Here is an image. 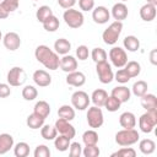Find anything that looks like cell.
Masks as SVG:
<instances>
[{
    "instance_id": "6da1fadb",
    "label": "cell",
    "mask_w": 157,
    "mask_h": 157,
    "mask_svg": "<svg viewBox=\"0 0 157 157\" xmlns=\"http://www.w3.org/2000/svg\"><path fill=\"white\" fill-rule=\"evenodd\" d=\"M34 56L44 67L49 70H56L59 67L60 59L58 54L47 45H38L34 50Z\"/></svg>"
},
{
    "instance_id": "7a4b0ae2",
    "label": "cell",
    "mask_w": 157,
    "mask_h": 157,
    "mask_svg": "<svg viewBox=\"0 0 157 157\" xmlns=\"http://www.w3.org/2000/svg\"><path fill=\"white\" fill-rule=\"evenodd\" d=\"M123 31V23L121 21H114L109 25V27L107 29H104L103 34H102V38H103V42L108 45H113L118 42V38L120 36Z\"/></svg>"
},
{
    "instance_id": "3957f363",
    "label": "cell",
    "mask_w": 157,
    "mask_h": 157,
    "mask_svg": "<svg viewBox=\"0 0 157 157\" xmlns=\"http://www.w3.org/2000/svg\"><path fill=\"white\" fill-rule=\"evenodd\" d=\"M156 125H157V109L146 110V113H144L139 119L140 130L145 134H150Z\"/></svg>"
},
{
    "instance_id": "277c9868",
    "label": "cell",
    "mask_w": 157,
    "mask_h": 157,
    "mask_svg": "<svg viewBox=\"0 0 157 157\" xmlns=\"http://www.w3.org/2000/svg\"><path fill=\"white\" fill-rule=\"evenodd\" d=\"M139 132L132 129H123L115 134V142L120 146H131L139 141Z\"/></svg>"
},
{
    "instance_id": "5b68a950",
    "label": "cell",
    "mask_w": 157,
    "mask_h": 157,
    "mask_svg": "<svg viewBox=\"0 0 157 157\" xmlns=\"http://www.w3.org/2000/svg\"><path fill=\"white\" fill-rule=\"evenodd\" d=\"M63 18H64L65 23L71 28H80L83 25V21H85L83 13L78 10L72 9V7L65 10V12L63 15Z\"/></svg>"
},
{
    "instance_id": "8992f818",
    "label": "cell",
    "mask_w": 157,
    "mask_h": 157,
    "mask_svg": "<svg viewBox=\"0 0 157 157\" xmlns=\"http://www.w3.org/2000/svg\"><path fill=\"white\" fill-rule=\"evenodd\" d=\"M96 71L98 75V80L102 83H110L114 80V74L112 70V66L108 64V61H101L96 63Z\"/></svg>"
},
{
    "instance_id": "52a82bcc",
    "label": "cell",
    "mask_w": 157,
    "mask_h": 157,
    "mask_svg": "<svg viewBox=\"0 0 157 157\" xmlns=\"http://www.w3.org/2000/svg\"><path fill=\"white\" fill-rule=\"evenodd\" d=\"M86 117H87V123H88L90 128L97 129V128H101L103 125L104 117H103V112H102L101 107L94 105V107L88 108Z\"/></svg>"
},
{
    "instance_id": "ba28073f",
    "label": "cell",
    "mask_w": 157,
    "mask_h": 157,
    "mask_svg": "<svg viewBox=\"0 0 157 157\" xmlns=\"http://www.w3.org/2000/svg\"><path fill=\"white\" fill-rule=\"evenodd\" d=\"M109 59L112 61V64L115 67H124L125 64L128 63V55L125 53L124 49H121L120 47H113L109 50Z\"/></svg>"
},
{
    "instance_id": "9c48e42d",
    "label": "cell",
    "mask_w": 157,
    "mask_h": 157,
    "mask_svg": "<svg viewBox=\"0 0 157 157\" xmlns=\"http://www.w3.org/2000/svg\"><path fill=\"white\" fill-rule=\"evenodd\" d=\"M7 82L10 86L17 87L21 86L25 81H26V72L22 67L20 66H15L12 69H10V71L7 72Z\"/></svg>"
},
{
    "instance_id": "30bf717a",
    "label": "cell",
    "mask_w": 157,
    "mask_h": 157,
    "mask_svg": "<svg viewBox=\"0 0 157 157\" xmlns=\"http://www.w3.org/2000/svg\"><path fill=\"white\" fill-rule=\"evenodd\" d=\"M71 104L78 110H85L90 105V97L85 91H76L71 96Z\"/></svg>"
},
{
    "instance_id": "8fae6325",
    "label": "cell",
    "mask_w": 157,
    "mask_h": 157,
    "mask_svg": "<svg viewBox=\"0 0 157 157\" xmlns=\"http://www.w3.org/2000/svg\"><path fill=\"white\" fill-rule=\"evenodd\" d=\"M55 129H56V131H58L60 135H65V136H67L70 140H71L72 137H75V134H76L75 128L70 124V121H67V120H65V119L59 118V119L55 121Z\"/></svg>"
},
{
    "instance_id": "7c38bea8",
    "label": "cell",
    "mask_w": 157,
    "mask_h": 157,
    "mask_svg": "<svg viewBox=\"0 0 157 157\" xmlns=\"http://www.w3.org/2000/svg\"><path fill=\"white\" fill-rule=\"evenodd\" d=\"M2 42H4L5 48H6L7 50H11V52L18 49L20 45H21L20 36H18L17 33H15V32H9V33H6V34L4 36V38H2Z\"/></svg>"
},
{
    "instance_id": "4fadbf2b",
    "label": "cell",
    "mask_w": 157,
    "mask_h": 157,
    "mask_svg": "<svg viewBox=\"0 0 157 157\" xmlns=\"http://www.w3.org/2000/svg\"><path fill=\"white\" fill-rule=\"evenodd\" d=\"M110 17V12L109 10L105 7V6H97L93 12H92V18L96 23H99V25H103V23H107L108 20Z\"/></svg>"
},
{
    "instance_id": "5bb4252c",
    "label": "cell",
    "mask_w": 157,
    "mask_h": 157,
    "mask_svg": "<svg viewBox=\"0 0 157 157\" xmlns=\"http://www.w3.org/2000/svg\"><path fill=\"white\" fill-rule=\"evenodd\" d=\"M86 82V76L83 72L81 71H72V72H69L67 76H66V83L70 85V86H74V87H81L83 86Z\"/></svg>"
},
{
    "instance_id": "9a60e30c",
    "label": "cell",
    "mask_w": 157,
    "mask_h": 157,
    "mask_svg": "<svg viewBox=\"0 0 157 157\" xmlns=\"http://www.w3.org/2000/svg\"><path fill=\"white\" fill-rule=\"evenodd\" d=\"M33 81L39 87H47L52 83V76L45 70H36L33 72Z\"/></svg>"
},
{
    "instance_id": "2e32d148",
    "label": "cell",
    "mask_w": 157,
    "mask_h": 157,
    "mask_svg": "<svg viewBox=\"0 0 157 157\" xmlns=\"http://www.w3.org/2000/svg\"><path fill=\"white\" fill-rule=\"evenodd\" d=\"M59 67L65 71V72H72L77 69V60L71 56V55H64L61 59H60V63H59Z\"/></svg>"
},
{
    "instance_id": "e0dca14e",
    "label": "cell",
    "mask_w": 157,
    "mask_h": 157,
    "mask_svg": "<svg viewBox=\"0 0 157 157\" xmlns=\"http://www.w3.org/2000/svg\"><path fill=\"white\" fill-rule=\"evenodd\" d=\"M113 97H115L120 103H125L130 99V96H131V92L128 87L125 86H117L112 90V94Z\"/></svg>"
},
{
    "instance_id": "ac0fdd59",
    "label": "cell",
    "mask_w": 157,
    "mask_h": 157,
    "mask_svg": "<svg viewBox=\"0 0 157 157\" xmlns=\"http://www.w3.org/2000/svg\"><path fill=\"white\" fill-rule=\"evenodd\" d=\"M128 6L124 2H117L112 7V16L114 17L115 21H123L128 17Z\"/></svg>"
},
{
    "instance_id": "d6986e66",
    "label": "cell",
    "mask_w": 157,
    "mask_h": 157,
    "mask_svg": "<svg viewBox=\"0 0 157 157\" xmlns=\"http://www.w3.org/2000/svg\"><path fill=\"white\" fill-rule=\"evenodd\" d=\"M140 17L146 21V22H151L152 20H155L156 17V6L151 5V4H145L141 6L140 9Z\"/></svg>"
},
{
    "instance_id": "ffe728a7",
    "label": "cell",
    "mask_w": 157,
    "mask_h": 157,
    "mask_svg": "<svg viewBox=\"0 0 157 157\" xmlns=\"http://www.w3.org/2000/svg\"><path fill=\"white\" fill-rule=\"evenodd\" d=\"M119 124L124 129H132L136 125V118L131 112H124L119 117Z\"/></svg>"
},
{
    "instance_id": "44dd1931",
    "label": "cell",
    "mask_w": 157,
    "mask_h": 157,
    "mask_svg": "<svg viewBox=\"0 0 157 157\" xmlns=\"http://www.w3.org/2000/svg\"><path fill=\"white\" fill-rule=\"evenodd\" d=\"M13 147V137L10 134H0V155H5Z\"/></svg>"
},
{
    "instance_id": "7402d4cb",
    "label": "cell",
    "mask_w": 157,
    "mask_h": 157,
    "mask_svg": "<svg viewBox=\"0 0 157 157\" xmlns=\"http://www.w3.org/2000/svg\"><path fill=\"white\" fill-rule=\"evenodd\" d=\"M54 49H55L56 54L66 55L70 52V49H71V43L67 39H65V38H59L54 43Z\"/></svg>"
},
{
    "instance_id": "603a6c76",
    "label": "cell",
    "mask_w": 157,
    "mask_h": 157,
    "mask_svg": "<svg viewBox=\"0 0 157 157\" xmlns=\"http://www.w3.org/2000/svg\"><path fill=\"white\" fill-rule=\"evenodd\" d=\"M140 98H141V105L146 110L157 109V98H156L155 94H152V93H145Z\"/></svg>"
},
{
    "instance_id": "cb8c5ba5",
    "label": "cell",
    "mask_w": 157,
    "mask_h": 157,
    "mask_svg": "<svg viewBox=\"0 0 157 157\" xmlns=\"http://www.w3.org/2000/svg\"><path fill=\"white\" fill-rule=\"evenodd\" d=\"M108 97V93L102 90V88H98V90H94L92 96H91V99L93 102L94 105L97 107H104V103H105V99Z\"/></svg>"
},
{
    "instance_id": "d4e9b609",
    "label": "cell",
    "mask_w": 157,
    "mask_h": 157,
    "mask_svg": "<svg viewBox=\"0 0 157 157\" xmlns=\"http://www.w3.org/2000/svg\"><path fill=\"white\" fill-rule=\"evenodd\" d=\"M44 118H42L40 115H38V114H36V113H32V114H29L28 117H27V120H26V123H27V126L29 128V129H33V130H36V129H39V128H42L43 125H44Z\"/></svg>"
},
{
    "instance_id": "484cf974",
    "label": "cell",
    "mask_w": 157,
    "mask_h": 157,
    "mask_svg": "<svg viewBox=\"0 0 157 157\" xmlns=\"http://www.w3.org/2000/svg\"><path fill=\"white\" fill-rule=\"evenodd\" d=\"M33 113L40 115L42 118H47L49 114H50V105L48 102L45 101H39L34 104V108H33Z\"/></svg>"
},
{
    "instance_id": "4316f807",
    "label": "cell",
    "mask_w": 157,
    "mask_h": 157,
    "mask_svg": "<svg viewBox=\"0 0 157 157\" xmlns=\"http://www.w3.org/2000/svg\"><path fill=\"white\" fill-rule=\"evenodd\" d=\"M139 148L144 155H151L156 150V144L151 139H144L139 144Z\"/></svg>"
},
{
    "instance_id": "83f0119b",
    "label": "cell",
    "mask_w": 157,
    "mask_h": 157,
    "mask_svg": "<svg viewBox=\"0 0 157 157\" xmlns=\"http://www.w3.org/2000/svg\"><path fill=\"white\" fill-rule=\"evenodd\" d=\"M58 115L61 119H65L67 121H71L75 118V110H74L72 107H70L67 104H64V105H61L58 109Z\"/></svg>"
},
{
    "instance_id": "f1b7e54d",
    "label": "cell",
    "mask_w": 157,
    "mask_h": 157,
    "mask_svg": "<svg viewBox=\"0 0 157 157\" xmlns=\"http://www.w3.org/2000/svg\"><path fill=\"white\" fill-rule=\"evenodd\" d=\"M70 139L65 135H56V137L54 139V145H55V148L60 152H64L66 150H69V146H70Z\"/></svg>"
},
{
    "instance_id": "f546056e",
    "label": "cell",
    "mask_w": 157,
    "mask_h": 157,
    "mask_svg": "<svg viewBox=\"0 0 157 157\" xmlns=\"http://www.w3.org/2000/svg\"><path fill=\"white\" fill-rule=\"evenodd\" d=\"M123 44L129 52H136L140 48V40L135 36H126L123 40Z\"/></svg>"
},
{
    "instance_id": "4dcf8cb0",
    "label": "cell",
    "mask_w": 157,
    "mask_h": 157,
    "mask_svg": "<svg viewBox=\"0 0 157 157\" xmlns=\"http://www.w3.org/2000/svg\"><path fill=\"white\" fill-rule=\"evenodd\" d=\"M82 141H83L85 146L97 145V142H98V134L94 130H87L82 135Z\"/></svg>"
},
{
    "instance_id": "1f68e13d",
    "label": "cell",
    "mask_w": 157,
    "mask_h": 157,
    "mask_svg": "<svg viewBox=\"0 0 157 157\" xmlns=\"http://www.w3.org/2000/svg\"><path fill=\"white\" fill-rule=\"evenodd\" d=\"M40 135L44 140H54L58 135V131L55 129V126L52 125H43L40 128Z\"/></svg>"
},
{
    "instance_id": "d6a6232c",
    "label": "cell",
    "mask_w": 157,
    "mask_h": 157,
    "mask_svg": "<svg viewBox=\"0 0 157 157\" xmlns=\"http://www.w3.org/2000/svg\"><path fill=\"white\" fill-rule=\"evenodd\" d=\"M124 69L126 70V72L129 74V76H130L131 78L139 76V74H140V71H141L140 64H139L137 61H134V60H132V61H128V63L125 64Z\"/></svg>"
},
{
    "instance_id": "836d02e7",
    "label": "cell",
    "mask_w": 157,
    "mask_h": 157,
    "mask_svg": "<svg viewBox=\"0 0 157 157\" xmlns=\"http://www.w3.org/2000/svg\"><path fill=\"white\" fill-rule=\"evenodd\" d=\"M59 26H60V22L54 15H52L49 18H47L43 22V27H44V29L47 32H55L59 28Z\"/></svg>"
},
{
    "instance_id": "e575fe53",
    "label": "cell",
    "mask_w": 157,
    "mask_h": 157,
    "mask_svg": "<svg viewBox=\"0 0 157 157\" xmlns=\"http://www.w3.org/2000/svg\"><path fill=\"white\" fill-rule=\"evenodd\" d=\"M147 88H148L147 83L145 81H142V80H139V81H136L132 85V88L131 90H132V93L136 97H142L145 93H147Z\"/></svg>"
},
{
    "instance_id": "d590c367",
    "label": "cell",
    "mask_w": 157,
    "mask_h": 157,
    "mask_svg": "<svg viewBox=\"0 0 157 157\" xmlns=\"http://www.w3.org/2000/svg\"><path fill=\"white\" fill-rule=\"evenodd\" d=\"M13 153L16 157H27L29 155V146L27 142H18L13 147Z\"/></svg>"
},
{
    "instance_id": "8d00e7d4",
    "label": "cell",
    "mask_w": 157,
    "mask_h": 157,
    "mask_svg": "<svg viewBox=\"0 0 157 157\" xmlns=\"http://www.w3.org/2000/svg\"><path fill=\"white\" fill-rule=\"evenodd\" d=\"M52 15H53V11H52V9H50L49 6H47V5L40 6V7L37 10V12H36L37 20H38L39 22H42V23H43L47 18H49Z\"/></svg>"
},
{
    "instance_id": "74e56055",
    "label": "cell",
    "mask_w": 157,
    "mask_h": 157,
    "mask_svg": "<svg viewBox=\"0 0 157 157\" xmlns=\"http://www.w3.org/2000/svg\"><path fill=\"white\" fill-rule=\"evenodd\" d=\"M38 96V91L34 86H31V85H27L25 86V88L22 90V97L26 99V101H33L36 99Z\"/></svg>"
},
{
    "instance_id": "f35d334b",
    "label": "cell",
    "mask_w": 157,
    "mask_h": 157,
    "mask_svg": "<svg viewBox=\"0 0 157 157\" xmlns=\"http://www.w3.org/2000/svg\"><path fill=\"white\" fill-rule=\"evenodd\" d=\"M91 56H92V60L94 63H101V61H105L107 60V53L104 49L102 48H93L92 52H91Z\"/></svg>"
},
{
    "instance_id": "ab89813d",
    "label": "cell",
    "mask_w": 157,
    "mask_h": 157,
    "mask_svg": "<svg viewBox=\"0 0 157 157\" xmlns=\"http://www.w3.org/2000/svg\"><path fill=\"white\" fill-rule=\"evenodd\" d=\"M120 102L113 97V96H108L107 99H105V103H104V107L107 108L108 112H117L119 108H120Z\"/></svg>"
},
{
    "instance_id": "60d3db41",
    "label": "cell",
    "mask_w": 157,
    "mask_h": 157,
    "mask_svg": "<svg viewBox=\"0 0 157 157\" xmlns=\"http://www.w3.org/2000/svg\"><path fill=\"white\" fill-rule=\"evenodd\" d=\"M115 156H118V157H135L136 151L131 147H121L117 152L112 153V157H115Z\"/></svg>"
},
{
    "instance_id": "b9f144b4",
    "label": "cell",
    "mask_w": 157,
    "mask_h": 157,
    "mask_svg": "<svg viewBox=\"0 0 157 157\" xmlns=\"http://www.w3.org/2000/svg\"><path fill=\"white\" fill-rule=\"evenodd\" d=\"M101 153L99 148L97 147V145H91V146H85V148L82 150V155L85 157H98Z\"/></svg>"
},
{
    "instance_id": "7bdbcfd3",
    "label": "cell",
    "mask_w": 157,
    "mask_h": 157,
    "mask_svg": "<svg viewBox=\"0 0 157 157\" xmlns=\"http://www.w3.org/2000/svg\"><path fill=\"white\" fill-rule=\"evenodd\" d=\"M130 78H131V77L129 76V74L126 72L125 69H120V70H118V71L115 72V75H114V80L118 81L119 83H126Z\"/></svg>"
},
{
    "instance_id": "ee69618b",
    "label": "cell",
    "mask_w": 157,
    "mask_h": 157,
    "mask_svg": "<svg viewBox=\"0 0 157 157\" xmlns=\"http://www.w3.org/2000/svg\"><path fill=\"white\" fill-rule=\"evenodd\" d=\"M69 155L71 157H80L82 155V147L80 142H71L69 146Z\"/></svg>"
},
{
    "instance_id": "f6af8a7d",
    "label": "cell",
    "mask_w": 157,
    "mask_h": 157,
    "mask_svg": "<svg viewBox=\"0 0 157 157\" xmlns=\"http://www.w3.org/2000/svg\"><path fill=\"white\" fill-rule=\"evenodd\" d=\"M34 157H49L50 156V150L45 145H38L34 150Z\"/></svg>"
},
{
    "instance_id": "bcb514c9",
    "label": "cell",
    "mask_w": 157,
    "mask_h": 157,
    "mask_svg": "<svg viewBox=\"0 0 157 157\" xmlns=\"http://www.w3.org/2000/svg\"><path fill=\"white\" fill-rule=\"evenodd\" d=\"M1 4H2V6H4L9 12H12V11H15V10L18 9L20 1H18V0H2Z\"/></svg>"
},
{
    "instance_id": "7dc6e473",
    "label": "cell",
    "mask_w": 157,
    "mask_h": 157,
    "mask_svg": "<svg viewBox=\"0 0 157 157\" xmlns=\"http://www.w3.org/2000/svg\"><path fill=\"white\" fill-rule=\"evenodd\" d=\"M76 56L78 60H86L88 58V48L86 45H78L76 49Z\"/></svg>"
},
{
    "instance_id": "c3c4849f",
    "label": "cell",
    "mask_w": 157,
    "mask_h": 157,
    "mask_svg": "<svg viewBox=\"0 0 157 157\" xmlns=\"http://www.w3.org/2000/svg\"><path fill=\"white\" fill-rule=\"evenodd\" d=\"M78 6L82 11H91L94 7V0H78Z\"/></svg>"
},
{
    "instance_id": "681fc988",
    "label": "cell",
    "mask_w": 157,
    "mask_h": 157,
    "mask_svg": "<svg viewBox=\"0 0 157 157\" xmlns=\"http://www.w3.org/2000/svg\"><path fill=\"white\" fill-rule=\"evenodd\" d=\"M11 94L10 85L7 83H0V98H6Z\"/></svg>"
},
{
    "instance_id": "f907efd6",
    "label": "cell",
    "mask_w": 157,
    "mask_h": 157,
    "mask_svg": "<svg viewBox=\"0 0 157 157\" xmlns=\"http://www.w3.org/2000/svg\"><path fill=\"white\" fill-rule=\"evenodd\" d=\"M58 4H59L63 9L67 10V9H71V7L76 4V0H58Z\"/></svg>"
},
{
    "instance_id": "816d5d0a",
    "label": "cell",
    "mask_w": 157,
    "mask_h": 157,
    "mask_svg": "<svg viewBox=\"0 0 157 157\" xmlns=\"http://www.w3.org/2000/svg\"><path fill=\"white\" fill-rule=\"evenodd\" d=\"M9 11L2 6V4L0 2V20H4V18H7V16H9Z\"/></svg>"
},
{
    "instance_id": "f5cc1de1",
    "label": "cell",
    "mask_w": 157,
    "mask_h": 157,
    "mask_svg": "<svg viewBox=\"0 0 157 157\" xmlns=\"http://www.w3.org/2000/svg\"><path fill=\"white\" fill-rule=\"evenodd\" d=\"M156 53H157V50L153 49V50L151 52V54H150V59H151V63H152L153 65L157 64V60H156Z\"/></svg>"
},
{
    "instance_id": "db71d44e",
    "label": "cell",
    "mask_w": 157,
    "mask_h": 157,
    "mask_svg": "<svg viewBox=\"0 0 157 157\" xmlns=\"http://www.w3.org/2000/svg\"><path fill=\"white\" fill-rule=\"evenodd\" d=\"M147 4H151V5L157 6V0H147Z\"/></svg>"
},
{
    "instance_id": "11a10c76",
    "label": "cell",
    "mask_w": 157,
    "mask_h": 157,
    "mask_svg": "<svg viewBox=\"0 0 157 157\" xmlns=\"http://www.w3.org/2000/svg\"><path fill=\"white\" fill-rule=\"evenodd\" d=\"M2 39V34H1V31H0V40Z\"/></svg>"
},
{
    "instance_id": "9f6ffc18",
    "label": "cell",
    "mask_w": 157,
    "mask_h": 157,
    "mask_svg": "<svg viewBox=\"0 0 157 157\" xmlns=\"http://www.w3.org/2000/svg\"><path fill=\"white\" fill-rule=\"evenodd\" d=\"M124 1H128V0H121V2H124Z\"/></svg>"
},
{
    "instance_id": "6f0895ef",
    "label": "cell",
    "mask_w": 157,
    "mask_h": 157,
    "mask_svg": "<svg viewBox=\"0 0 157 157\" xmlns=\"http://www.w3.org/2000/svg\"><path fill=\"white\" fill-rule=\"evenodd\" d=\"M1 1H2V0H0V2H1Z\"/></svg>"
},
{
    "instance_id": "680465c9",
    "label": "cell",
    "mask_w": 157,
    "mask_h": 157,
    "mask_svg": "<svg viewBox=\"0 0 157 157\" xmlns=\"http://www.w3.org/2000/svg\"><path fill=\"white\" fill-rule=\"evenodd\" d=\"M18 1H21V0H18Z\"/></svg>"
},
{
    "instance_id": "91938a15",
    "label": "cell",
    "mask_w": 157,
    "mask_h": 157,
    "mask_svg": "<svg viewBox=\"0 0 157 157\" xmlns=\"http://www.w3.org/2000/svg\"><path fill=\"white\" fill-rule=\"evenodd\" d=\"M34 1H37V0H34Z\"/></svg>"
}]
</instances>
